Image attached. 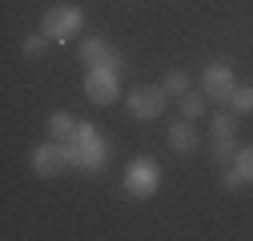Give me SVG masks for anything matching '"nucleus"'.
I'll list each match as a JSON object with an SVG mask.
<instances>
[{"label": "nucleus", "instance_id": "nucleus-1", "mask_svg": "<svg viewBox=\"0 0 253 241\" xmlns=\"http://www.w3.org/2000/svg\"><path fill=\"white\" fill-rule=\"evenodd\" d=\"M65 145V157H69V169H81V173H101L113 157V145L101 137L97 125H88V120H81L77 133L69 141H60Z\"/></svg>", "mask_w": 253, "mask_h": 241}, {"label": "nucleus", "instance_id": "nucleus-2", "mask_svg": "<svg viewBox=\"0 0 253 241\" xmlns=\"http://www.w3.org/2000/svg\"><path fill=\"white\" fill-rule=\"evenodd\" d=\"M41 33H44L52 44L77 40V37L84 33V12H81V4H52V8L41 16Z\"/></svg>", "mask_w": 253, "mask_h": 241}, {"label": "nucleus", "instance_id": "nucleus-3", "mask_svg": "<svg viewBox=\"0 0 253 241\" xmlns=\"http://www.w3.org/2000/svg\"><path fill=\"white\" fill-rule=\"evenodd\" d=\"M121 189L137 197V201H149L157 189H161V165H157L153 157H133L129 165H125L121 173Z\"/></svg>", "mask_w": 253, "mask_h": 241}, {"label": "nucleus", "instance_id": "nucleus-4", "mask_svg": "<svg viewBox=\"0 0 253 241\" xmlns=\"http://www.w3.org/2000/svg\"><path fill=\"white\" fill-rule=\"evenodd\" d=\"M121 69H109V65H88L84 69V97L92 105H113L121 97Z\"/></svg>", "mask_w": 253, "mask_h": 241}, {"label": "nucleus", "instance_id": "nucleus-5", "mask_svg": "<svg viewBox=\"0 0 253 241\" xmlns=\"http://www.w3.org/2000/svg\"><path fill=\"white\" fill-rule=\"evenodd\" d=\"M165 101H169V93L161 84H133L129 97H125V109H129L133 120H157L165 113Z\"/></svg>", "mask_w": 253, "mask_h": 241}, {"label": "nucleus", "instance_id": "nucleus-6", "mask_svg": "<svg viewBox=\"0 0 253 241\" xmlns=\"http://www.w3.org/2000/svg\"><path fill=\"white\" fill-rule=\"evenodd\" d=\"M201 88H205V97H209V101H217V105H229L233 88H237L233 65H225V60H209V65L201 69Z\"/></svg>", "mask_w": 253, "mask_h": 241}, {"label": "nucleus", "instance_id": "nucleus-7", "mask_svg": "<svg viewBox=\"0 0 253 241\" xmlns=\"http://www.w3.org/2000/svg\"><path fill=\"white\" fill-rule=\"evenodd\" d=\"M28 169L37 177H56L69 169V157H65V145L60 141H41L33 153H28Z\"/></svg>", "mask_w": 253, "mask_h": 241}, {"label": "nucleus", "instance_id": "nucleus-8", "mask_svg": "<svg viewBox=\"0 0 253 241\" xmlns=\"http://www.w3.org/2000/svg\"><path fill=\"white\" fill-rule=\"evenodd\" d=\"M77 52H81V60H84V69H88V65H109V69H121V73H125L121 52H113L105 37H88V40H81Z\"/></svg>", "mask_w": 253, "mask_h": 241}, {"label": "nucleus", "instance_id": "nucleus-9", "mask_svg": "<svg viewBox=\"0 0 253 241\" xmlns=\"http://www.w3.org/2000/svg\"><path fill=\"white\" fill-rule=\"evenodd\" d=\"M165 141H169V149H173L177 157H189V153H197V145H201V133L193 129V120H189V117H181V120H173V125H169Z\"/></svg>", "mask_w": 253, "mask_h": 241}, {"label": "nucleus", "instance_id": "nucleus-10", "mask_svg": "<svg viewBox=\"0 0 253 241\" xmlns=\"http://www.w3.org/2000/svg\"><path fill=\"white\" fill-rule=\"evenodd\" d=\"M237 137H213V149H209V157H213V165L217 169H229L233 165V157H237Z\"/></svg>", "mask_w": 253, "mask_h": 241}, {"label": "nucleus", "instance_id": "nucleus-11", "mask_svg": "<svg viewBox=\"0 0 253 241\" xmlns=\"http://www.w3.org/2000/svg\"><path fill=\"white\" fill-rule=\"evenodd\" d=\"M237 113L233 109H217L213 117H209V137H237Z\"/></svg>", "mask_w": 253, "mask_h": 241}, {"label": "nucleus", "instance_id": "nucleus-12", "mask_svg": "<svg viewBox=\"0 0 253 241\" xmlns=\"http://www.w3.org/2000/svg\"><path fill=\"white\" fill-rule=\"evenodd\" d=\"M177 105H181V117H189V120H197V117L209 113V97H205V88H197V93L189 88V93H185Z\"/></svg>", "mask_w": 253, "mask_h": 241}, {"label": "nucleus", "instance_id": "nucleus-13", "mask_svg": "<svg viewBox=\"0 0 253 241\" xmlns=\"http://www.w3.org/2000/svg\"><path fill=\"white\" fill-rule=\"evenodd\" d=\"M77 125H81V120H77L73 113H52V117H48V137H52V141H69V137L77 133Z\"/></svg>", "mask_w": 253, "mask_h": 241}, {"label": "nucleus", "instance_id": "nucleus-14", "mask_svg": "<svg viewBox=\"0 0 253 241\" xmlns=\"http://www.w3.org/2000/svg\"><path fill=\"white\" fill-rule=\"evenodd\" d=\"M229 109H233L237 117H253V84H237V88H233Z\"/></svg>", "mask_w": 253, "mask_h": 241}, {"label": "nucleus", "instance_id": "nucleus-15", "mask_svg": "<svg viewBox=\"0 0 253 241\" xmlns=\"http://www.w3.org/2000/svg\"><path fill=\"white\" fill-rule=\"evenodd\" d=\"M161 88L173 97V101H181L185 93H189V77L181 73V69H173V73H165V80H161Z\"/></svg>", "mask_w": 253, "mask_h": 241}, {"label": "nucleus", "instance_id": "nucleus-16", "mask_svg": "<svg viewBox=\"0 0 253 241\" xmlns=\"http://www.w3.org/2000/svg\"><path fill=\"white\" fill-rule=\"evenodd\" d=\"M233 169H237V177L245 181V185H253V145H241V149H237Z\"/></svg>", "mask_w": 253, "mask_h": 241}, {"label": "nucleus", "instance_id": "nucleus-17", "mask_svg": "<svg viewBox=\"0 0 253 241\" xmlns=\"http://www.w3.org/2000/svg\"><path fill=\"white\" fill-rule=\"evenodd\" d=\"M52 40L44 37V33H28L24 40H20V48H24V56H44V48H48Z\"/></svg>", "mask_w": 253, "mask_h": 241}, {"label": "nucleus", "instance_id": "nucleus-18", "mask_svg": "<svg viewBox=\"0 0 253 241\" xmlns=\"http://www.w3.org/2000/svg\"><path fill=\"white\" fill-rule=\"evenodd\" d=\"M221 185H225V189L233 193V189H241V185H245V181H241V177H237V169L229 165V169H221Z\"/></svg>", "mask_w": 253, "mask_h": 241}]
</instances>
